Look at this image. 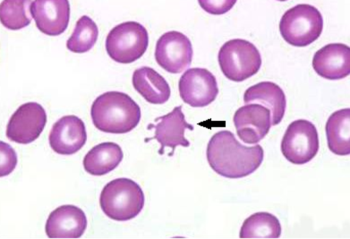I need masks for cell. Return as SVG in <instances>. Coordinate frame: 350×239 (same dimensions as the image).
Here are the masks:
<instances>
[{"mask_svg":"<svg viewBox=\"0 0 350 239\" xmlns=\"http://www.w3.org/2000/svg\"><path fill=\"white\" fill-rule=\"evenodd\" d=\"M206 156L211 168L227 178L247 177L262 165L265 152L259 145L245 146L232 132L219 131L211 138Z\"/></svg>","mask_w":350,"mask_h":239,"instance_id":"1","label":"cell"},{"mask_svg":"<svg viewBox=\"0 0 350 239\" xmlns=\"http://www.w3.org/2000/svg\"><path fill=\"white\" fill-rule=\"evenodd\" d=\"M92 123L104 133H129L141 120L140 107L129 95L120 92H108L92 103Z\"/></svg>","mask_w":350,"mask_h":239,"instance_id":"2","label":"cell"},{"mask_svg":"<svg viewBox=\"0 0 350 239\" xmlns=\"http://www.w3.org/2000/svg\"><path fill=\"white\" fill-rule=\"evenodd\" d=\"M146 197L140 186L129 178H117L107 184L100 197V206L113 221H127L144 209Z\"/></svg>","mask_w":350,"mask_h":239,"instance_id":"3","label":"cell"},{"mask_svg":"<svg viewBox=\"0 0 350 239\" xmlns=\"http://www.w3.org/2000/svg\"><path fill=\"white\" fill-rule=\"evenodd\" d=\"M322 14L313 5H295L283 14L280 23L282 38L295 47H306L319 39L323 33Z\"/></svg>","mask_w":350,"mask_h":239,"instance_id":"4","label":"cell"},{"mask_svg":"<svg viewBox=\"0 0 350 239\" xmlns=\"http://www.w3.org/2000/svg\"><path fill=\"white\" fill-rule=\"evenodd\" d=\"M219 67L228 80L243 82L258 73L262 56L258 48L245 40H228L221 48L218 56Z\"/></svg>","mask_w":350,"mask_h":239,"instance_id":"5","label":"cell"},{"mask_svg":"<svg viewBox=\"0 0 350 239\" xmlns=\"http://www.w3.org/2000/svg\"><path fill=\"white\" fill-rule=\"evenodd\" d=\"M149 34L137 22H126L109 31L106 39V51L114 61L130 64L146 53Z\"/></svg>","mask_w":350,"mask_h":239,"instance_id":"6","label":"cell"},{"mask_svg":"<svg viewBox=\"0 0 350 239\" xmlns=\"http://www.w3.org/2000/svg\"><path fill=\"white\" fill-rule=\"evenodd\" d=\"M318 152L319 135L313 123L299 120L288 126L282 142V152L289 163L304 165L310 163Z\"/></svg>","mask_w":350,"mask_h":239,"instance_id":"7","label":"cell"},{"mask_svg":"<svg viewBox=\"0 0 350 239\" xmlns=\"http://www.w3.org/2000/svg\"><path fill=\"white\" fill-rule=\"evenodd\" d=\"M47 124V113L37 102H27L10 117L5 135L11 142L28 145L40 137Z\"/></svg>","mask_w":350,"mask_h":239,"instance_id":"8","label":"cell"},{"mask_svg":"<svg viewBox=\"0 0 350 239\" xmlns=\"http://www.w3.org/2000/svg\"><path fill=\"white\" fill-rule=\"evenodd\" d=\"M193 55L189 38L179 31H167L156 44V62L169 73L180 74L186 70L192 63Z\"/></svg>","mask_w":350,"mask_h":239,"instance_id":"9","label":"cell"},{"mask_svg":"<svg viewBox=\"0 0 350 239\" xmlns=\"http://www.w3.org/2000/svg\"><path fill=\"white\" fill-rule=\"evenodd\" d=\"M179 94L185 103L193 108H204L219 94L216 77L205 68L188 69L178 83Z\"/></svg>","mask_w":350,"mask_h":239,"instance_id":"10","label":"cell"},{"mask_svg":"<svg viewBox=\"0 0 350 239\" xmlns=\"http://www.w3.org/2000/svg\"><path fill=\"white\" fill-rule=\"evenodd\" d=\"M155 122H159L157 125L150 124L148 130L154 129V137L147 138L146 143L150 140H157L161 145L159 150V154L163 155L165 148L169 147L172 152L169 154L170 157L174 155L176 147L180 145L183 147H189L190 142L185 138V131H193L195 128L193 125L188 124L186 117L182 111V106L176 107L170 113L165 116L157 117Z\"/></svg>","mask_w":350,"mask_h":239,"instance_id":"11","label":"cell"},{"mask_svg":"<svg viewBox=\"0 0 350 239\" xmlns=\"http://www.w3.org/2000/svg\"><path fill=\"white\" fill-rule=\"evenodd\" d=\"M233 120L239 137L247 145L261 142L271 126L270 109L260 104L241 107L236 111Z\"/></svg>","mask_w":350,"mask_h":239,"instance_id":"12","label":"cell"},{"mask_svg":"<svg viewBox=\"0 0 350 239\" xmlns=\"http://www.w3.org/2000/svg\"><path fill=\"white\" fill-rule=\"evenodd\" d=\"M30 13L42 33L59 36L68 27L70 5L68 0H36L31 3Z\"/></svg>","mask_w":350,"mask_h":239,"instance_id":"13","label":"cell"},{"mask_svg":"<svg viewBox=\"0 0 350 239\" xmlns=\"http://www.w3.org/2000/svg\"><path fill=\"white\" fill-rule=\"evenodd\" d=\"M88 141L85 125L83 120L74 115L65 116L52 126L49 137L51 149L64 156L79 152Z\"/></svg>","mask_w":350,"mask_h":239,"instance_id":"14","label":"cell"},{"mask_svg":"<svg viewBox=\"0 0 350 239\" xmlns=\"http://www.w3.org/2000/svg\"><path fill=\"white\" fill-rule=\"evenodd\" d=\"M88 225V218L82 209L63 206L49 216L45 230L49 238H80Z\"/></svg>","mask_w":350,"mask_h":239,"instance_id":"15","label":"cell"},{"mask_svg":"<svg viewBox=\"0 0 350 239\" xmlns=\"http://www.w3.org/2000/svg\"><path fill=\"white\" fill-rule=\"evenodd\" d=\"M313 68L317 74L328 80L346 79L350 74V47L331 43L314 54Z\"/></svg>","mask_w":350,"mask_h":239,"instance_id":"16","label":"cell"},{"mask_svg":"<svg viewBox=\"0 0 350 239\" xmlns=\"http://www.w3.org/2000/svg\"><path fill=\"white\" fill-rule=\"evenodd\" d=\"M245 104L261 103L270 109L271 126L279 125L284 117L287 99L282 89L273 82H262L251 86L244 94Z\"/></svg>","mask_w":350,"mask_h":239,"instance_id":"17","label":"cell"},{"mask_svg":"<svg viewBox=\"0 0 350 239\" xmlns=\"http://www.w3.org/2000/svg\"><path fill=\"white\" fill-rule=\"evenodd\" d=\"M133 86L146 102L152 104H164L172 94L169 83L164 77L149 67L140 68L134 72Z\"/></svg>","mask_w":350,"mask_h":239,"instance_id":"18","label":"cell"},{"mask_svg":"<svg viewBox=\"0 0 350 239\" xmlns=\"http://www.w3.org/2000/svg\"><path fill=\"white\" fill-rule=\"evenodd\" d=\"M124 158L121 147L117 143H100L90 150L83 159V168L92 175H104L118 168Z\"/></svg>","mask_w":350,"mask_h":239,"instance_id":"19","label":"cell"},{"mask_svg":"<svg viewBox=\"0 0 350 239\" xmlns=\"http://www.w3.org/2000/svg\"><path fill=\"white\" fill-rule=\"evenodd\" d=\"M326 137L329 151L338 156L350 154V109L331 115L326 123Z\"/></svg>","mask_w":350,"mask_h":239,"instance_id":"20","label":"cell"},{"mask_svg":"<svg viewBox=\"0 0 350 239\" xmlns=\"http://www.w3.org/2000/svg\"><path fill=\"white\" fill-rule=\"evenodd\" d=\"M282 225L279 219L269 212H257L243 223L240 238H279Z\"/></svg>","mask_w":350,"mask_h":239,"instance_id":"21","label":"cell"},{"mask_svg":"<svg viewBox=\"0 0 350 239\" xmlns=\"http://www.w3.org/2000/svg\"><path fill=\"white\" fill-rule=\"evenodd\" d=\"M99 30L97 25L88 16L78 20L66 47L74 53H85L91 51L98 40Z\"/></svg>","mask_w":350,"mask_h":239,"instance_id":"22","label":"cell"},{"mask_svg":"<svg viewBox=\"0 0 350 239\" xmlns=\"http://www.w3.org/2000/svg\"><path fill=\"white\" fill-rule=\"evenodd\" d=\"M30 1L24 0H5L0 5V20L4 27L10 30H21L31 24V18L28 16L27 5Z\"/></svg>","mask_w":350,"mask_h":239,"instance_id":"23","label":"cell"},{"mask_svg":"<svg viewBox=\"0 0 350 239\" xmlns=\"http://www.w3.org/2000/svg\"><path fill=\"white\" fill-rule=\"evenodd\" d=\"M1 145V178L10 175L16 167L17 156L16 152L10 145L4 142Z\"/></svg>","mask_w":350,"mask_h":239,"instance_id":"24","label":"cell"},{"mask_svg":"<svg viewBox=\"0 0 350 239\" xmlns=\"http://www.w3.org/2000/svg\"><path fill=\"white\" fill-rule=\"evenodd\" d=\"M202 10L213 14H222L228 12L236 1H199Z\"/></svg>","mask_w":350,"mask_h":239,"instance_id":"25","label":"cell"}]
</instances>
